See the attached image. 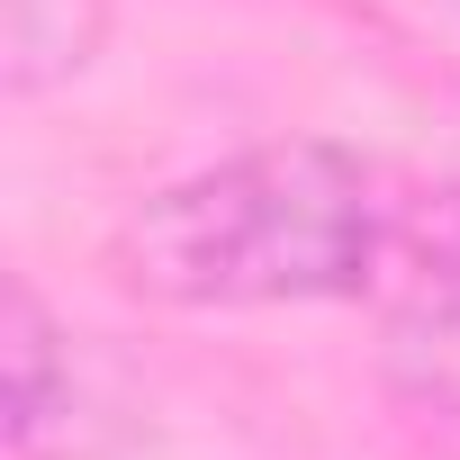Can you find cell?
Segmentation results:
<instances>
[{
    "instance_id": "7a4b0ae2",
    "label": "cell",
    "mask_w": 460,
    "mask_h": 460,
    "mask_svg": "<svg viewBox=\"0 0 460 460\" xmlns=\"http://www.w3.org/2000/svg\"><path fill=\"white\" fill-rule=\"evenodd\" d=\"M0 361H10V442L46 451V433L73 415V361L37 289H10V325H0Z\"/></svg>"
},
{
    "instance_id": "277c9868",
    "label": "cell",
    "mask_w": 460,
    "mask_h": 460,
    "mask_svg": "<svg viewBox=\"0 0 460 460\" xmlns=\"http://www.w3.org/2000/svg\"><path fill=\"white\" fill-rule=\"evenodd\" d=\"M397 253H406V271H415L406 298L460 307V181L433 190V199H415V208L397 217Z\"/></svg>"
},
{
    "instance_id": "6da1fadb",
    "label": "cell",
    "mask_w": 460,
    "mask_h": 460,
    "mask_svg": "<svg viewBox=\"0 0 460 460\" xmlns=\"http://www.w3.org/2000/svg\"><path fill=\"white\" fill-rule=\"evenodd\" d=\"M397 253L379 172L325 136L226 154L118 226V280L154 307H316L361 298Z\"/></svg>"
},
{
    "instance_id": "3957f363",
    "label": "cell",
    "mask_w": 460,
    "mask_h": 460,
    "mask_svg": "<svg viewBox=\"0 0 460 460\" xmlns=\"http://www.w3.org/2000/svg\"><path fill=\"white\" fill-rule=\"evenodd\" d=\"M0 46H10V91H46L91 64L100 0H0Z\"/></svg>"
}]
</instances>
